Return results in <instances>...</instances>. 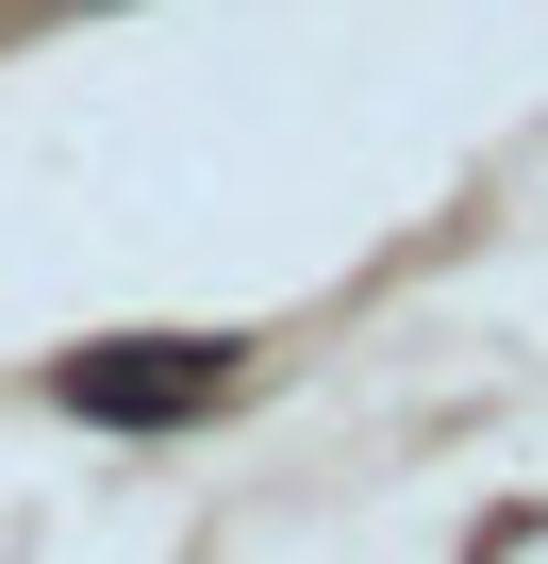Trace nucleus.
<instances>
[{"label": "nucleus", "instance_id": "obj_1", "mask_svg": "<svg viewBox=\"0 0 548 564\" xmlns=\"http://www.w3.org/2000/svg\"><path fill=\"white\" fill-rule=\"evenodd\" d=\"M233 333H100V349H67L51 366V399L84 415V432H183V415H216L233 399Z\"/></svg>", "mask_w": 548, "mask_h": 564}]
</instances>
